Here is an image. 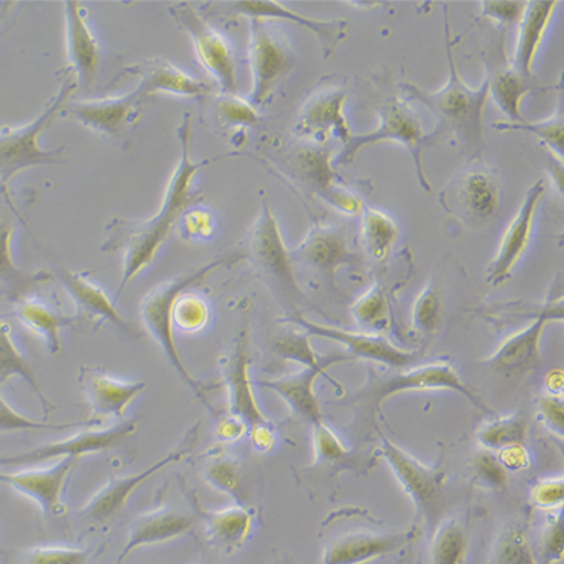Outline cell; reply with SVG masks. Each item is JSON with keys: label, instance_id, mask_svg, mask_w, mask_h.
<instances>
[{"label": "cell", "instance_id": "1", "mask_svg": "<svg viewBox=\"0 0 564 564\" xmlns=\"http://www.w3.org/2000/svg\"><path fill=\"white\" fill-rule=\"evenodd\" d=\"M192 139V117L185 113L183 122L178 127V164L169 178L162 205L156 209L154 216L147 220L113 218L106 226L102 252L122 254V282L117 299L140 273H143L155 261L156 254L174 226L181 221L185 212L195 207L199 200V193L195 192L193 184H195L197 172L207 167L212 162L209 160H202V162L193 160Z\"/></svg>", "mask_w": 564, "mask_h": 564}, {"label": "cell", "instance_id": "2", "mask_svg": "<svg viewBox=\"0 0 564 564\" xmlns=\"http://www.w3.org/2000/svg\"><path fill=\"white\" fill-rule=\"evenodd\" d=\"M444 34H446V56L448 61V80L442 89L430 93L414 84H403V93L409 100L426 106L436 119L435 134L447 131L458 140L460 151L469 163L480 162L485 150L484 112L489 98V80L471 88L463 80L456 67L448 24L447 6H444Z\"/></svg>", "mask_w": 564, "mask_h": 564}, {"label": "cell", "instance_id": "3", "mask_svg": "<svg viewBox=\"0 0 564 564\" xmlns=\"http://www.w3.org/2000/svg\"><path fill=\"white\" fill-rule=\"evenodd\" d=\"M76 89V77L68 69L59 78V89L34 121L26 126L0 130V185L2 187L26 169L64 163L62 160L64 148L44 150L40 145V138L51 123L61 117L65 106L72 101Z\"/></svg>", "mask_w": 564, "mask_h": 564}, {"label": "cell", "instance_id": "4", "mask_svg": "<svg viewBox=\"0 0 564 564\" xmlns=\"http://www.w3.org/2000/svg\"><path fill=\"white\" fill-rule=\"evenodd\" d=\"M225 261H214L207 263V265L200 267L191 273L180 275V278L167 280L154 288L151 292H148L145 299L140 303V319H142L143 327L148 332V335L152 337L162 348L164 356H166L169 364L175 369L176 375L184 381V384L188 387L196 394L197 398L204 402L205 406L212 409L208 403L207 397H205V387L202 382L193 378L191 370L185 368L183 358L180 356L178 347H176L175 330L172 327L171 312L172 306L176 302V299L185 291L197 285L202 282L212 271L218 269Z\"/></svg>", "mask_w": 564, "mask_h": 564}, {"label": "cell", "instance_id": "5", "mask_svg": "<svg viewBox=\"0 0 564 564\" xmlns=\"http://www.w3.org/2000/svg\"><path fill=\"white\" fill-rule=\"evenodd\" d=\"M435 135V133L425 134L419 115L405 101L391 98L381 107L380 123L377 129L368 131V133L352 134L341 151L339 162L352 163L358 152L364 151L365 148L377 145V143L397 142L399 145L405 147L413 155L419 183L430 193L431 185L423 174L422 154L423 150L431 145Z\"/></svg>", "mask_w": 564, "mask_h": 564}, {"label": "cell", "instance_id": "6", "mask_svg": "<svg viewBox=\"0 0 564 564\" xmlns=\"http://www.w3.org/2000/svg\"><path fill=\"white\" fill-rule=\"evenodd\" d=\"M440 202L460 224L479 228L496 216L500 188L492 171L480 162L469 163L443 188Z\"/></svg>", "mask_w": 564, "mask_h": 564}, {"label": "cell", "instance_id": "7", "mask_svg": "<svg viewBox=\"0 0 564 564\" xmlns=\"http://www.w3.org/2000/svg\"><path fill=\"white\" fill-rule=\"evenodd\" d=\"M249 64L252 72L250 102L261 107L295 65V53L263 20H250Z\"/></svg>", "mask_w": 564, "mask_h": 564}, {"label": "cell", "instance_id": "8", "mask_svg": "<svg viewBox=\"0 0 564 564\" xmlns=\"http://www.w3.org/2000/svg\"><path fill=\"white\" fill-rule=\"evenodd\" d=\"M332 151L324 143L308 142L291 154L290 171L312 193L341 214L356 217L364 213V200L340 183L332 167Z\"/></svg>", "mask_w": 564, "mask_h": 564}, {"label": "cell", "instance_id": "9", "mask_svg": "<svg viewBox=\"0 0 564 564\" xmlns=\"http://www.w3.org/2000/svg\"><path fill=\"white\" fill-rule=\"evenodd\" d=\"M169 11L191 36L197 59L214 78L221 94H237V64L228 41L188 3H178Z\"/></svg>", "mask_w": 564, "mask_h": 564}, {"label": "cell", "instance_id": "10", "mask_svg": "<svg viewBox=\"0 0 564 564\" xmlns=\"http://www.w3.org/2000/svg\"><path fill=\"white\" fill-rule=\"evenodd\" d=\"M199 427L200 423H196L175 451L169 452L166 456H163L162 459L156 460L150 467L143 468L142 471L130 476L110 477L105 487L94 494L89 498L88 503L78 510V517L84 521L94 522V524H105V522L112 520V518L122 512L127 501L130 500V497L133 496L140 485L145 484L147 480L159 475L163 469L180 463L185 456L191 455L193 447H195Z\"/></svg>", "mask_w": 564, "mask_h": 564}, {"label": "cell", "instance_id": "11", "mask_svg": "<svg viewBox=\"0 0 564 564\" xmlns=\"http://www.w3.org/2000/svg\"><path fill=\"white\" fill-rule=\"evenodd\" d=\"M138 431L135 420H121L119 423L102 430H86L61 440V442L43 444L32 451L15 453V455L0 456V467H26L40 465L53 459H82L84 456L112 451L121 446Z\"/></svg>", "mask_w": 564, "mask_h": 564}, {"label": "cell", "instance_id": "12", "mask_svg": "<svg viewBox=\"0 0 564 564\" xmlns=\"http://www.w3.org/2000/svg\"><path fill=\"white\" fill-rule=\"evenodd\" d=\"M377 456L386 460L397 476L399 484L413 500L415 508L426 521H434L442 503L443 488L446 485V475L438 469L427 467L420 463L409 452L398 444L390 442L381 435V444L377 448Z\"/></svg>", "mask_w": 564, "mask_h": 564}, {"label": "cell", "instance_id": "13", "mask_svg": "<svg viewBox=\"0 0 564 564\" xmlns=\"http://www.w3.org/2000/svg\"><path fill=\"white\" fill-rule=\"evenodd\" d=\"M348 89L340 85H324L313 90L303 102L296 118L295 131L313 143H325L330 138L347 145L354 134L345 117Z\"/></svg>", "mask_w": 564, "mask_h": 564}, {"label": "cell", "instance_id": "14", "mask_svg": "<svg viewBox=\"0 0 564 564\" xmlns=\"http://www.w3.org/2000/svg\"><path fill=\"white\" fill-rule=\"evenodd\" d=\"M288 323L296 324L311 336L323 337L337 341L341 347L347 348L352 356L364 360L375 361L378 365L389 366L394 369H405L425 356L422 349H402L391 344L386 336L370 335L364 332H348L344 328L332 327L306 319L304 316H292Z\"/></svg>", "mask_w": 564, "mask_h": 564}, {"label": "cell", "instance_id": "15", "mask_svg": "<svg viewBox=\"0 0 564 564\" xmlns=\"http://www.w3.org/2000/svg\"><path fill=\"white\" fill-rule=\"evenodd\" d=\"M247 242H249L247 252L250 261L265 278L273 280L275 285L285 288L288 291L300 292L294 261L283 241L278 220L267 202H263L261 213L250 229Z\"/></svg>", "mask_w": 564, "mask_h": 564}, {"label": "cell", "instance_id": "16", "mask_svg": "<svg viewBox=\"0 0 564 564\" xmlns=\"http://www.w3.org/2000/svg\"><path fill=\"white\" fill-rule=\"evenodd\" d=\"M563 306L562 294L551 299L525 328L509 336L497 348V351L485 360V364L491 366L497 372L503 373L525 372V370L538 366L542 357L541 345L543 335H545L550 323H555V321L562 323L564 316Z\"/></svg>", "mask_w": 564, "mask_h": 564}, {"label": "cell", "instance_id": "17", "mask_svg": "<svg viewBox=\"0 0 564 564\" xmlns=\"http://www.w3.org/2000/svg\"><path fill=\"white\" fill-rule=\"evenodd\" d=\"M546 195V181L538 180L531 185L522 200L521 208L514 214L506 228L496 258L489 263L487 279L489 285L498 286L508 282L522 257L529 250L534 218L543 196Z\"/></svg>", "mask_w": 564, "mask_h": 564}, {"label": "cell", "instance_id": "18", "mask_svg": "<svg viewBox=\"0 0 564 564\" xmlns=\"http://www.w3.org/2000/svg\"><path fill=\"white\" fill-rule=\"evenodd\" d=\"M77 464L78 459L65 458L51 467L0 471V484L34 501L43 513L61 517L67 512L64 492Z\"/></svg>", "mask_w": 564, "mask_h": 564}, {"label": "cell", "instance_id": "19", "mask_svg": "<svg viewBox=\"0 0 564 564\" xmlns=\"http://www.w3.org/2000/svg\"><path fill=\"white\" fill-rule=\"evenodd\" d=\"M143 96L138 88L121 97L98 98V100L69 101L62 115L82 123L85 129L102 138H118L130 129L138 119Z\"/></svg>", "mask_w": 564, "mask_h": 564}, {"label": "cell", "instance_id": "20", "mask_svg": "<svg viewBox=\"0 0 564 564\" xmlns=\"http://www.w3.org/2000/svg\"><path fill=\"white\" fill-rule=\"evenodd\" d=\"M443 390L463 394L477 409L491 413L484 399L477 397L475 391L465 384L456 369L446 361L417 366V368L406 370V372L382 382L377 390V406H380L387 399L397 397V394Z\"/></svg>", "mask_w": 564, "mask_h": 564}, {"label": "cell", "instance_id": "21", "mask_svg": "<svg viewBox=\"0 0 564 564\" xmlns=\"http://www.w3.org/2000/svg\"><path fill=\"white\" fill-rule=\"evenodd\" d=\"M249 333L242 330L235 340V347L224 364V378L228 390L229 414L237 415L247 426L271 425L267 415L259 406L250 378Z\"/></svg>", "mask_w": 564, "mask_h": 564}, {"label": "cell", "instance_id": "22", "mask_svg": "<svg viewBox=\"0 0 564 564\" xmlns=\"http://www.w3.org/2000/svg\"><path fill=\"white\" fill-rule=\"evenodd\" d=\"M78 384L84 390L90 406V419L122 420L127 409L147 389V382L119 380L100 368L84 366L78 373Z\"/></svg>", "mask_w": 564, "mask_h": 564}, {"label": "cell", "instance_id": "23", "mask_svg": "<svg viewBox=\"0 0 564 564\" xmlns=\"http://www.w3.org/2000/svg\"><path fill=\"white\" fill-rule=\"evenodd\" d=\"M65 43L69 72L76 77L77 86L89 89L96 84L101 65L100 44L86 23L84 8L78 2H64Z\"/></svg>", "mask_w": 564, "mask_h": 564}, {"label": "cell", "instance_id": "24", "mask_svg": "<svg viewBox=\"0 0 564 564\" xmlns=\"http://www.w3.org/2000/svg\"><path fill=\"white\" fill-rule=\"evenodd\" d=\"M292 261L302 262L323 274H335L340 267L354 265L357 254L349 249L347 232L339 226L315 224L300 246L291 252Z\"/></svg>", "mask_w": 564, "mask_h": 564}, {"label": "cell", "instance_id": "25", "mask_svg": "<svg viewBox=\"0 0 564 564\" xmlns=\"http://www.w3.org/2000/svg\"><path fill=\"white\" fill-rule=\"evenodd\" d=\"M413 539L409 531H356L324 547L323 564H366L403 550Z\"/></svg>", "mask_w": 564, "mask_h": 564}, {"label": "cell", "instance_id": "26", "mask_svg": "<svg viewBox=\"0 0 564 564\" xmlns=\"http://www.w3.org/2000/svg\"><path fill=\"white\" fill-rule=\"evenodd\" d=\"M235 12L249 20H280V22H290L296 26L307 29L316 39L319 40L324 48V56L327 57L339 45L341 40L347 36L348 24L345 20H324L312 19L307 15L300 14L291 8L280 2H271V0H254V2L235 3Z\"/></svg>", "mask_w": 564, "mask_h": 564}, {"label": "cell", "instance_id": "27", "mask_svg": "<svg viewBox=\"0 0 564 564\" xmlns=\"http://www.w3.org/2000/svg\"><path fill=\"white\" fill-rule=\"evenodd\" d=\"M195 529V520L174 508H159L140 513L131 521L129 539L115 564H122L139 547L183 538Z\"/></svg>", "mask_w": 564, "mask_h": 564}, {"label": "cell", "instance_id": "28", "mask_svg": "<svg viewBox=\"0 0 564 564\" xmlns=\"http://www.w3.org/2000/svg\"><path fill=\"white\" fill-rule=\"evenodd\" d=\"M197 517L204 522L205 536L209 545L225 554H232L245 546L252 534L254 514L242 505L230 506L220 510H207L199 503L193 492H187Z\"/></svg>", "mask_w": 564, "mask_h": 564}, {"label": "cell", "instance_id": "29", "mask_svg": "<svg viewBox=\"0 0 564 564\" xmlns=\"http://www.w3.org/2000/svg\"><path fill=\"white\" fill-rule=\"evenodd\" d=\"M59 280L65 291L72 296L74 306L82 318L96 325L112 324L127 335H134L133 325L123 318L109 295L93 280L72 270H62Z\"/></svg>", "mask_w": 564, "mask_h": 564}, {"label": "cell", "instance_id": "30", "mask_svg": "<svg viewBox=\"0 0 564 564\" xmlns=\"http://www.w3.org/2000/svg\"><path fill=\"white\" fill-rule=\"evenodd\" d=\"M127 73L139 77V85L135 88L140 90L143 98L154 94L204 98L213 90L212 85L184 73L166 59L145 61L127 68Z\"/></svg>", "mask_w": 564, "mask_h": 564}, {"label": "cell", "instance_id": "31", "mask_svg": "<svg viewBox=\"0 0 564 564\" xmlns=\"http://www.w3.org/2000/svg\"><path fill=\"white\" fill-rule=\"evenodd\" d=\"M558 2H527L518 23V40L514 47L512 68L522 76L531 77L534 61L541 51L543 39Z\"/></svg>", "mask_w": 564, "mask_h": 564}, {"label": "cell", "instance_id": "32", "mask_svg": "<svg viewBox=\"0 0 564 564\" xmlns=\"http://www.w3.org/2000/svg\"><path fill=\"white\" fill-rule=\"evenodd\" d=\"M319 377L316 370L303 368L300 372L285 375L278 380L261 381L259 384L278 393L295 414L316 426L324 423L323 410L315 393V382Z\"/></svg>", "mask_w": 564, "mask_h": 564}, {"label": "cell", "instance_id": "33", "mask_svg": "<svg viewBox=\"0 0 564 564\" xmlns=\"http://www.w3.org/2000/svg\"><path fill=\"white\" fill-rule=\"evenodd\" d=\"M15 316L24 327L43 339L45 347L53 356L59 354L62 349L61 332L76 321L41 300L26 299V296L18 300Z\"/></svg>", "mask_w": 564, "mask_h": 564}, {"label": "cell", "instance_id": "34", "mask_svg": "<svg viewBox=\"0 0 564 564\" xmlns=\"http://www.w3.org/2000/svg\"><path fill=\"white\" fill-rule=\"evenodd\" d=\"M14 378H20V380L26 382L29 389L34 391L45 414L56 409L55 403L45 397L34 368L29 365L26 357L12 340L10 327L0 319V387L6 386Z\"/></svg>", "mask_w": 564, "mask_h": 564}, {"label": "cell", "instance_id": "35", "mask_svg": "<svg viewBox=\"0 0 564 564\" xmlns=\"http://www.w3.org/2000/svg\"><path fill=\"white\" fill-rule=\"evenodd\" d=\"M489 80V97H492L498 109L501 110L510 119L512 123L524 122L521 113L522 98L533 90V84L530 77L522 76L517 69L512 67L508 69H500L488 76Z\"/></svg>", "mask_w": 564, "mask_h": 564}, {"label": "cell", "instance_id": "36", "mask_svg": "<svg viewBox=\"0 0 564 564\" xmlns=\"http://www.w3.org/2000/svg\"><path fill=\"white\" fill-rule=\"evenodd\" d=\"M398 238L399 228L393 218L380 209H364L361 213V247L372 261H386L397 245Z\"/></svg>", "mask_w": 564, "mask_h": 564}, {"label": "cell", "instance_id": "37", "mask_svg": "<svg viewBox=\"0 0 564 564\" xmlns=\"http://www.w3.org/2000/svg\"><path fill=\"white\" fill-rule=\"evenodd\" d=\"M12 234H14V228L0 214V285L7 288L10 295L20 300L23 299V294L29 288H34L39 283L45 282V280L51 279V275L45 273H24V271L15 265L11 252Z\"/></svg>", "mask_w": 564, "mask_h": 564}, {"label": "cell", "instance_id": "38", "mask_svg": "<svg viewBox=\"0 0 564 564\" xmlns=\"http://www.w3.org/2000/svg\"><path fill=\"white\" fill-rule=\"evenodd\" d=\"M311 335L307 332H286L274 340V351L285 360L295 361L303 368L316 370L321 375H325L328 381L335 387H340L339 382L332 380L327 372L333 364L344 360V358H321L312 347Z\"/></svg>", "mask_w": 564, "mask_h": 564}, {"label": "cell", "instance_id": "39", "mask_svg": "<svg viewBox=\"0 0 564 564\" xmlns=\"http://www.w3.org/2000/svg\"><path fill=\"white\" fill-rule=\"evenodd\" d=\"M352 318L364 333L381 335L390 328L389 299L384 288L375 283L351 306Z\"/></svg>", "mask_w": 564, "mask_h": 564}, {"label": "cell", "instance_id": "40", "mask_svg": "<svg viewBox=\"0 0 564 564\" xmlns=\"http://www.w3.org/2000/svg\"><path fill=\"white\" fill-rule=\"evenodd\" d=\"M529 436V423L521 414L498 417L485 423L477 432V442L480 446L491 452H500L503 448L521 446Z\"/></svg>", "mask_w": 564, "mask_h": 564}, {"label": "cell", "instance_id": "41", "mask_svg": "<svg viewBox=\"0 0 564 564\" xmlns=\"http://www.w3.org/2000/svg\"><path fill=\"white\" fill-rule=\"evenodd\" d=\"M467 554L468 538L464 527L456 520L440 522L431 543L432 564H465Z\"/></svg>", "mask_w": 564, "mask_h": 564}, {"label": "cell", "instance_id": "42", "mask_svg": "<svg viewBox=\"0 0 564 564\" xmlns=\"http://www.w3.org/2000/svg\"><path fill=\"white\" fill-rule=\"evenodd\" d=\"M494 127L500 131H521V133L534 135L539 142L543 143V145L550 150L554 160H558V162L563 163L564 121L562 109H558L557 113L545 119V121H524L520 123L497 122Z\"/></svg>", "mask_w": 564, "mask_h": 564}, {"label": "cell", "instance_id": "43", "mask_svg": "<svg viewBox=\"0 0 564 564\" xmlns=\"http://www.w3.org/2000/svg\"><path fill=\"white\" fill-rule=\"evenodd\" d=\"M492 564H539L524 529L509 525L498 534L492 547Z\"/></svg>", "mask_w": 564, "mask_h": 564}, {"label": "cell", "instance_id": "44", "mask_svg": "<svg viewBox=\"0 0 564 564\" xmlns=\"http://www.w3.org/2000/svg\"><path fill=\"white\" fill-rule=\"evenodd\" d=\"M97 425H100V423L90 417L80 420V422L67 423H48L45 422V420L31 419L12 409L10 403L0 394V434L26 431H68L74 430V427H90Z\"/></svg>", "mask_w": 564, "mask_h": 564}, {"label": "cell", "instance_id": "45", "mask_svg": "<svg viewBox=\"0 0 564 564\" xmlns=\"http://www.w3.org/2000/svg\"><path fill=\"white\" fill-rule=\"evenodd\" d=\"M212 318L208 304L192 292L181 294L172 306V327L184 333H197L204 330Z\"/></svg>", "mask_w": 564, "mask_h": 564}, {"label": "cell", "instance_id": "46", "mask_svg": "<svg viewBox=\"0 0 564 564\" xmlns=\"http://www.w3.org/2000/svg\"><path fill=\"white\" fill-rule=\"evenodd\" d=\"M443 321L442 296L434 285L420 292L411 311V324L419 335L430 337L438 332Z\"/></svg>", "mask_w": 564, "mask_h": 564}, {"label": "cell", "instance_id": "47", "mask_svg": "<svg viewBox=\"0 0 564 564\" xmlns=\"http://www.w3.org/2000/svg\"><path fill=\"white\" fill-rule=\"evenodd\" d=\"M205 480L217 491L232 497L235 501H241L242 479L240 465L232 456L217 455L205 467Z\"/></svg>", "mask_w": 564, "mask_h": 564}, {"label": "cell", "instance_id": "48", "mask_svg": "<svg viewBox=\"0 0 564 564\" xmlns=\"http://www.w3.org/2000/svg\"><path fill=\"white\" fill-rule=\"evenodd\" d=\"M216 117L225 127H250L259 122L257 107L237 94H221L216 101Z\"/></svg>", "mask_w": 564, "mask_h": 564}, {"label": "cell", "instance_id": "49", "mask_svg": "<svg viewBox=\"0 0 564 564\" xmlns=\"http://www.w3.org/2000/svg\"><path fill=\"white\" fill-rule=\"evenodd\" d=\"M469 465H471L476 479L485 488L498 491V489H503L508 485L509 473L506 471L496 453L481 448V451L475 453Z\"/></svg>", "mask_w": 564, "mask_h": 564}, {"label": "cell", "instance_id": "50", "mask_svg": "<svg viewBox=\"0 0 564 564\" xmlns=\"http://www.w3.org/2000/svg\"><path fill=\"white\" fill-rule=\"evenodd\" d=\"M313 446L318 463L344 464L349 459V448L341 443L336 432L327 423L313 426Z\"/></svg>", "mask_w": 564, "mask_h": 564}, {"label": "cell", "instance_id": "51", "mask_svg": "<svg viewBox=\"0 0 564 564\" xmlns=\"http://www.w3.org/2000/svg\"><path fill=\"white\" fill-rule=\"evenodd\" d=\"M90 551L72 546H35L24 554V564H86Z\"/></svg>", "mask_w": 564, "mask_h": 564}, {"label": "cell", "instance_id": "52", "mask_svg": "<svg viewBox=\"0 0 564 564\" xmlns=\"http://www.w3.org/2000/svg\"><path fill=\"white\" fill-rule=\"evenodd\" d=\"M530 503L536 509L555 512L562 509L564 503V479L550 477L536 481L530 489Z\"/></svg>", "mask_w": 564, "mask_h": 564}, {"label": "cell", "instance_id": "53", "mask_svg": "<svg viewBox=\"0 0 564 564\" xmlns=\"http://www.w3.org/2000/svg\"><path fill=\"white\" fill-rule=\"evenodd\" d=\"M541 554L545 564L563 562L564 525L562 513H551L550 520L543 529Z\"/></svg>", "mask_w": 564, "mask_h": 564}, {"label": "cell", "instance_id": "54", "mask_svg": "<svg viewBox=\"0 0 564 564\" xmlns=\"http://www.w3.org/2000/svg\"><path fill=\"white\" fill-rule=\"evenodd\" d=\"M538 414L547 431L558 438L564 435V398L563 394L543 393L538 399Z\"/></svg>", "mask_w": 564, "mask_h": 564}, {"label": "cell", "instance_id": "55", "mask_svg": "<svg viewBox=\"0 0 564 564\" xmlns=\"http://www.w3.org/2000/svg\"><path fill=\"white\" fill-rule=\"evenodd\" d=\"M214 230L213 214L207 209L192 207L181 218V232L191 240H207Z\"/></svg>", "mask_w": 564, "mask_h": 564}, {"label": "cell", "instance_id": "56", "mask_svg": "<svg viewBox=\"0 0 564 564\" xmlns=\"http://www.w3.org/2000/svg\"><path fill=\"white\" fill-rule=\"evenodd\" d=\"M527 2H480V15L500 24L520 23Z\"/></svg>", "mask_w": 564, "mask_h": 564}, {"label": "cell", "instance_id": "57", "mask_svg": "<svg viewBox=\"0 0 564 564\" xmlns=\"http://www.w3.org/2000/svg\"><path fill=\"white\" fill-rule=\"evenodd\" d=\"M497 456L508 473L525 471L531 464L530 453L524 447V444H521V446L503 448V451L498 452Z\"/></svg>", "mask_w": 564, "mask_h": 564}, {"label": "cell", "instance_id": "58", "mask_svg": "<svg viewBox=\"0 0 564 564\" xmlns=\"http://www.w3.org/2000/svg\"><path fill=\"white\" fill-rule=\"evenodd\" d=\"M247 434H249V426L241 419H238L237 415H226L216 426L217 438L224 443L238 442V440Z\"/></svg>", "mask_w": 564, "mask_h": 564}, {"label": "cell", "instance_id": "59", "mask_svg": "<svg viewBox=\"0 0 564 564\" xmlns=\"http://www.w3.org/2000/svg\"><path fill=\"white\" fill-rule=\"evenodd\" d=\"M250 442L258 452L267 453L273 451L275 446V432L273 423L271 425H261L250 427L249 430Z\"/></svg>", "mask_w": 564, "mask_h": 564}, {"label": "cell", "instance_id": "60", "mask_svg": "<svg viewBox=\"0 0 564 564\" xmlns=\"http://www.w3.org/2000/svg\"><path fill=\"white\" fill-rule=\"evenodd\" d=\"M563 370L554 369L546 373L545 377V393L550 394H563Z\"/></svg>", "mask_w": 564, "mask_h": 564}, {"label": "cell", "instance_id": "61", "mask_svg": "<svg viewBox=\"0 0 564 564\" xmlns=\"http://www.w3.org/2000/svg\"><path fill=\"white\" fill-rule=\"evenodd\" d=\"M11 7V3L7 2H0V19H2V15L6 14L8 8Z\"/></svg>", "mask_w": 564, "mask_h": 564}]
</instances>
